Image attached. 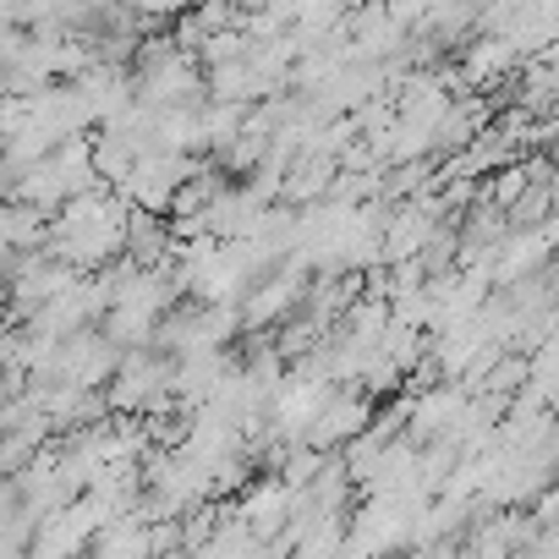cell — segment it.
<instances>
[{
    "mask_svg": "<svg viewBox=\"0 0 559 559\" xmlns=\"http://www.w3.org/2000/svg\"><path fill=\"white\" fill-rule=\"evenodd\" d=\"M127 7H132L143 23H176V17L192 7V0H127Z\"/></svg>",
    "mask_w": 559,
    "mask_h": 559,
    "instance_id": "cell-1",
    "label": "cell"
},
{
    "mask_svg": "<svg viewBox=\"0 0 559 559\" xmlns=\"http://www.w3.org/2000/svg\"><path fill=\"white\" fill-rule=\"evenodd\" d=\"M23 45H28V28H17V23H0V72H7V67L23 56Z\"/></svg>",
    "mask_w": 559,
    "mask_h": 559,
    "instance_id": "cell-2",
    "label": "cell"
}]
</instances>
